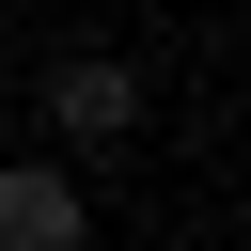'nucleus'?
I'll use <instances>...</instances> for the list:
<instances>
[{"mask_svg": "<svg viewBox=\"0 0 251 251\" xmlns=\"http://www.w3.org/2000/svg\"><path fill=\"white\" fill-rule=\"evenodd\" d=\"M31 110H47V141H126V126H141V78H126L110 47H63Z\"/></svg>", "mask_w": 251, "mask_h": 251, "instance_id": "obj_1", "label": "nucleus"}, {"mask_svg": "<svg viewBox=\"0 0 251 251\" xmlns=\"http://www.w3.org/2000/svg\"><path fill=\"white\" fill-rule=\"evenodd\" d=\"M78 235H94L78 173L63 157H0V251H78Z\"/></svg>", "mask_w": 251, "mask_h": 251, "instance_id": "obj_2", "label": "nucleus"}]
</instances>
